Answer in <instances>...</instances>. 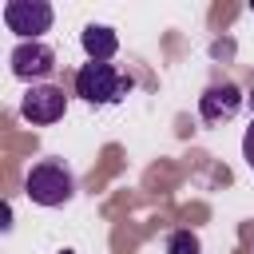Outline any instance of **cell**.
<instances>
[{"instance_id":"1","label":"cell","mask_w":254,"mask_h":254,"mask_svg":"<svg viewBox=\"0 0 254 254\" xmlns=\"http://www.w3.org/2000/svg\"><path fill=\"white\" fill-rule=\"evenodd\" d=\"M131 91V79L115 67V64H95L87 60L79 71H75V95L91 107H103V103H119L123 95Z\"/></svg>"},{"instance_id":"2","label":"cell","mask_w":254,"mask_h":254,"mask_svg":"<svg viewBox=\"0 0 254 254\" xmlns=\"http://www.w3.org/2000/svg\"><path fill=\"white\" fill-rule=\"evenodd\" d=\"M24 194H28L36 206H64V202H71V194H75V179H71V171H67L60 159H44V163H36V167L28 171Z\"/></svg>"},{"instance_id":"3","label":"cell","mask_w":254,"mask_h":254,"mask_svg":"<svg viewBox=\"0 0 254 254\" xmlns=\"http://www.w3.org/2000/svg\"><path fill=\"white\" fill-rule=\"evenodd\" d=\"M52 20H56V12L48 0H8L4 4V24L20 40H40L52 28Z\"/></svg>"},{"instance_id":"4","label":"cell","mask_w":254,"mask_h":254,"mask_svg":"<svg viewBox=\"0 0 254 254\" xmlns=\"http://www.w3.org/2000/svg\"><path fill=\"white\" fill-rule=\"evenodd\" d=\"M67 111V95L60 83H32L20 99V115L36 127H48V123H60Z\"/></svg>"},{"instance_id":"5","label":"cell","mask_w":254,"mask_h":254,"mask_svg":"<svg viewBox=\"0 0 254 254\" xmlns=\"http://www.w3.org/2000/svg\"><path fill=\"white\" fill-rule=\"evenodd\" d=\"M8 60H12V75L16 79H28V83H44L56 71V52L44 40H20Z\"/></svg>"},{"instance_id":"6","label":"cell","mask_w":254,"mask_h":254,"mask_svg":"<svg viewBox=\"0 0 254 254\" xmlns=\"http://www.w3.org/2000/svg\"><path fill=\"white\" fill-rule=\"evenodd\" d=\"M238 107H242V91H238V83H230V79H218V83H210V87L198 95V115H202V123H230V119L238 115Z\"/></svg>"},{"instance_id":"7","label":"cell","mask_w":254,"mask_h":254,"mask_svg":"<svg viewBox=\"0 0 254 254\" xmlns=\"http://www.w3.org/2000/svg\"><path fill=\"white\" fill-rule=\"evenodd\" d=\"M79 44H83L87 60H95V64H111V56L119 52V36H115V28H107V24H87V28L79 32Z\"/></svg>"},{"instance_id":"8","label":"cell","mask_w":254,"mask_h":254,"mask_svg":"<svg viewBox=\"0 0 254 254\" xmlns=\"http://www.w3.org/2000/svg\"><path fill=\"white\" fill-rule=\"evenodd\" d=\"M167 254H202L194 230H171L167 234Z\"/></svg>"},{"instance_id":"9","label":"cell","mask_w":254,"mask_h":254,"mask_svg":"<svg viewBox=\"0 0 254 254\" xmlns=\"http://www.w3.org/2000/svg\"><path fill=\"white\" fill-rule=\"evenodd\" d=\"M242 159H246V167L254 171V119H250V127H246V135H242Z\"/></svg>"},{"instance_id":"10","label":"cell","mask_w":254,"mask_h":254,"mask_svg":"<svg viewBox=\"0 0 254 254\" xmlns=\"http://www.w3.org/2000/svg\"><path fill=\"white\" fill-rule=\"evenodd\" d=\"M250 12H254V4H250Z\"/></svg>"}]
</instances>
